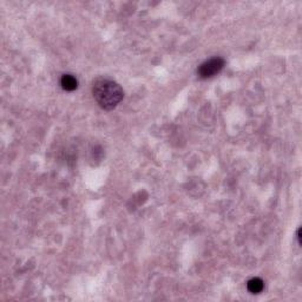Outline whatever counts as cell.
Here are the masks:
<instances>
[{
	"mask_svg": "<svg viewBox=\"0 0 302 302\" xmlns=\"http://www.w3.org/2000/svg\"><path fill=\"white\" fill-rule=\"evenodd\" d=\"M92 95L103 110H113L122 102L124 92L120 85L107 78H97L92 84Z\"/></svg>",
	"mask_w": 302,
	"mask_h": 302,
	"instance_id": "6da1fadb",
	"label": "cell"
},
{
	"mask_svg": "<svg viewBox=\"0 0 302 302\" xmlns=\"http://www.w3.org/2000/svg\"><path fill=\"white\" fill-rule=\"evenodd\" d=\"M225 64L224 59H222L220 57L216 58H211L209 61L204 62L197 69V75H199L200 78L206 79V78H210L213 76L217 75L222 69H223Z\"/></svg>",
	"mask_w": 302,
	"mask_h": 302,
	"instance_id": "7a4b0ae2",
	"label": "cell"
},
{
	"mask_svg": "<svg viewBox=\"0 0 302 302\" xmlns=\"http://www.w3.org/2000/svg\"><path fill=\"white\" fill-rule=\"evenodd\" d=\"M61 86L65 91H74L77 89L78 82L72 75H63L61 78Z\"/></svg>",
	"mask_w": 302,
	"mask_h": 302,
	"instance_id": "3957f363",
	"label": "cell"
},
{
	"mask_svg": "<svg viewBox=\"0 0 302 302\" xmlns=\"http://www.w3.org/2000/svg\"><path fill=\"white\" fill-rule=\"evenodd\" d=\"M247 288L252 294H259L261 293L263 288H265V283H263V281L259 279V277H254V279L248 281Z\"/></svg>",
	"mask_w": 302,
	"mask_h": 302,
	"instance_id": "277c9868",
	"label": "cell"
}]
</instances>
